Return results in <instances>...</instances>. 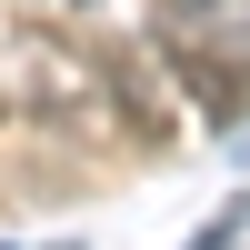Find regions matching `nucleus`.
Returning a JSON list of instances; mask_svg holds the SVG:
<instances>
[{"label": "nucleus", "mask_w": 250, "mask_h": 250, "mask_svg": "<svg viewBox=\"0 0 250 250\" xmlns=\"http://www.w3.org/2000/svg\"><path fill=\"white\" fill-rule=\"evenodd\" d=\"M160 50L190 70V90L220 120L250 90V0H160Z\"/></svg>", "instance_id": "1"}]
</instances>
